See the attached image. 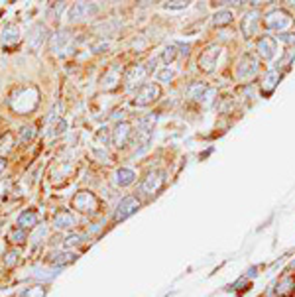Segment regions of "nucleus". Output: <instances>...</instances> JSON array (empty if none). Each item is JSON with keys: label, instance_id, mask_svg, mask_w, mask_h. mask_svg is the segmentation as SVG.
Listing matches in <instances>:
<instances>
[{"label": "nucleus", "instance_id": "nucleus-1", "mask_svg": "<svg viewBox=\"0 0 295 297\" xmlns=\"http://www.w3.org/2000/svg\"><path fill=\"white\" fill-rule=\"evenodd\" d=\"M79 258V254L75 250H67V248H55L47 254L46 262L51 268H57V270H63L65 266L73 264L75 260Z\"/></svg>", "mask_w": 295, "mask_h": 297}, {"label": "nucleus", "instance_id": "nucleus-2", "mask_svg": "<svg viewBox=\"0 0 295 297\" xmlns=\"http://www.w3.org/2000/svg\"><path fill=\"white\" fill-rule=\"evenodd\" d=\"M101 10V6L96 2H77L69 8L67 12V20L69 22H81L85 18H91L96 12Z\"/></svg>", "mask_w": 295, "mask_h": 297}, {"label": "nucleus", "instance_id": "nucleus-3", "mask_svg": "<svg viewBox=\"0 0 295 297\" xmlns=\"http://www.w3.org/2000/svg\"><path fill=\"white\" fill-rule=\"evenodd\" d=\"M73 209L79 211V213H85V215H91L96 213L99 209V199L92 195L91 191H79L75 197H73Z\"/></svg>", "mask_w": 295, "mask_h": 297}, {"label": "nucleus", "instance_id": "nucleus-4", "mask_svg": "<svg viewBox=\"0 0 295 297\" xmlns=\"http://www.w3.org/2000/svg\"><path fill=\"white\" fill-rule=\"evenodd\" d=\"M264 24H266V28H268V30H277V32H281V30H285V28L291 24V18H289V14H287V12H283V10L275 8V10H272V12H268V14H266Z\"/></svg>", "mask_w": 295, "mask_h": 297}, {"label": "nucleus", "instance_id": "nucleus-5", "mask_svg": "<svg viewBox=\"0 0 295 297\" xmlns=\"http://www.w3.org/2000/svg\"><path fill=\"white\" fill-rule=\"evenodd\" d=\"M138 209H140V201H138L136 197H132V195L124 197V199L116 205V211H114V221H116V223L126 221L130 215H134V213H136Z\"/></svg>", "mask_w": 295, "mask_h": 297}, {"label": "nucleus", "instance_id": "nucleus-6", "mask_svg": "<svg viewBox=\"0 0 295 297\" xmlns=\"http://www.w3.org/2000/svg\"><path fill=\"white\" fill-rule=\"evenodd\" d=\"M163 181H165V175H163L161 171H152V173H148V175L144 177V181L140 185V193L152 197V195H156L159 189H161Z\"/></svg>", "mask_w": 295, "mask_h": 297}, {"label": "nucleus", "instance_id": "nucleus-7", "mask_svg": "<svg viewBox=\"0 0 295 297\" xmlns=\"http://www.w3.org/2000/svg\"><path fill=\"white\" fill-rule=\"evenodd\" d=\"M258 73V61L252 55H242V59L236 65V79L238 81H250Z\"/></svg>", "mask_w": 295, "mask_h": 297}, {"label": "nucleus", "instance_id": "nucleus-8", "mask_svg": "<svg viewBox=\"0 0 295 297\" xmlns=\"http://www.w3.org/2000/svg\"><path fill=\"white\" fill-rule=\"evenodd\" d=\"M159 96V87L156 83H146L142 85L136 91V96H134V103L138 107H148L150 103H154Z\"/></svg>", "mask_w": 295, "mask_h": 297}, {"label": "nucleus", "instance_id": "nucleus-9", "mask_svg": "<svg viewBox=\"0 0 295 297\" xmlns=\"http://www.w3.org/2000/svg\"><path fill=\"white\" fill-rule=\"evenodd\" d=\"M49 49L53 53H69L71 49V36H69L67 30H59L55 32L53 36H49Z\"/></svg>", "mask_w": 295, "mask_h": 297}, {"label": "nucleus", "instance_id": "nucleus-10", "mask_svg": "<svg viewBox=\"0 0 295 297\" xmlns=\"http://www.w3.org/2000/svg\"><path fill=\"white\" fill-rule=\"evenodd\" d=\"M77 225V219L71 211H57L53 215V221H51V227L57 230V232H63V230H71Z\"/></svg>", "mask_w": 295, "mask_h": 297}, {"label": "nucleus", "instance_id": "nucleus-11", "mask_svg": "<svg viewBox=\"0 0 295 297\" xmlns=\"http://www.w3.org/2000/svg\"><path fill=\"white\" fill-rule=\"evenodd\" d=\"M49 240V225L46 223H40L36 229L30 232V238H28V244L32 246V250H38L44 246V242Z\"/></svg>", "mask_w": 295, "mask_h": 297}, {"label": "nucleus", "instance_id": "nucleus-12", "mask_svg": "<svg viewBox=\"0 0 295 297\" xmlns=\"http://www.w3.org/2000/svg\"><path fill=\"white\" fill-rule=\"evenodd\" d=\"M40 225V213L34 211V209H26L18 215L16 219V227L24 230H34L36 227Z\"/></svg>", "mask_w": 295, "mask_h": 297}, {"label": "nucleus", "instance_id": "nucleus-13", "mask_svg": "<svg viewBox=\"0 0 295 297\" xmlns=\"http://www.w3.org/2000/svg\"><path fill=\"white\" fill-rule=\"evenodd\" d=\"M219 51H221V47L219 46H209L205 49L203 53H201V57H199V67L207 71V73H211L215 65H217V59H219Z\"/></svg>", "mask_w": 295, "mask_h": 297}, {"label": "nucleus", "instance_id": "nucleus-14", "mask_svg": "<svg viewBox=\"0 0 295 297\" xmlns=\"http://www.w3.org/2000/svg\"><path fill=\"white\" fill-rule=\"evenodd\" d=\"M20 260H22V252H20V248H14V246L6 248V250L2 252V256H0V264H2V268L8 270V272L14 270V268H18Z\"/></svg>", "mask_w": 295, "mask_h": 297}, {"label": "nucleus", "instance_id": "nucleus-15", "mask_svg": "<svg viewBox=\"0 0 295 297\" xmlns=\"http://www.w3.org/2000/svg\"><path fill=\"white\" fill-rule=\"evenodd\" d=\"M148 73H150V69L146 67V65L130 67L128 71H126V75H124V83H126V87H128V89L136 87L138 83H142V81L148 77Z\"/></svg>", "mask_w": 295, "mask_h": 297}, {"label": "nucleus", "instance_id": "nucleus-16", "mask_svg": "<svg viewBox=\"0 0 295 297\" xmlns=\"http://www.w3.org/2000/svg\"><path fill=\"white\" fill-rule=\"evenodd\" d=\"M130 134H132L130 124H126V122H118L113 130L114 146H116V148H124V146L130 142Z\"/></svg>", "mask_w": 295, "mask_h": 297}, {"label": "nucleus", "instance_id": "nucleus-17", "mask_svg": "<svg viewBox=\"0 0 295 297\" xmlns=\"http://www.w3.org/2000/svg\"><path fill=\"white\" fill-rule=\"evenodd\" d=\"M46 26L44 24H36L32 30H30V36H28V42H30V49H34V51H38L40 47L44 46V42H46Z\"/></svg>", "mask_w": 295, "mask_h": 297}, {"label": "nucleus", "instance_id": "nucleus-18", "mask_svg": "<svg viewBox=\"0 0 295 297\" xmlns=\"http://www.w3.org/2000/svg\"><path fill=\"white\" fill-rule=\"evenodd\" d=\"M260 14L254 10V12H248L246 16H244V20L240 24V28H242V34L246 36V38H252L256 32H258V26H260Z\"/></svg>", "mask_w": 295, "mask_h": 297}, {"label": "nucleus", "instance_id": "nucleus-19", "mask_svg": "<svg viewBox=\"0 0 295 297\" xmlns=\"http://www.w3.org/2000/svg\"><path fill=\"white\" fill-rule=\"evenodd\" d=\"M28 238H30V232H28V230L14 227V229H10V232H8L6 242H8L10 246H14V248H20L24 244H28Z\"/></svg>", "mask_w": 295, "mask_h": 297}, {"label": "nucleus", "instance_id": "nucleus-20", "mask_svg": "<svg viewBox=\"0 0 295 297\" xmlns=\"http://www.w3.org/2000/svg\"><path fill=\"white\" fill-rule=\"evenodd\" d=\"M87 240H91L85 232H69L63 236V248L67 250H75V248H81Z\"/></svg>", "mask_w": 295, "mask_h": 297}, {"label": "nucleus", "instance_id": "nucleus-21", "mask_svg": "<svg viewBox=\"0 0 295 297\" xmlns=\"http://www.w3.org/2000/svg\"><path fill=\"white\" fill-rule=\"evenodd\" d=\"M0 42H2L4 46H16V44L20 42V32H18V26L8 24V26L2 30V34H0Z\"/></svg>", "mask_w": 295, "mask_h": 297}, {"label": "nucleus", "instance_id": "nucleus-22", "mask_svg": "<svg viewBox=\"0 0 295 297\" xmlns=\"http://www.w3.org/2000/svg\"><path fill=\"white\" fill-rule=\"evenodd\" d=\"M134 181H136V173H134V169H130V167H120V169L116 171V185H120V187H128V185H132Z\"/></svg>", "mask_w": 295, "mask_h": 297}, {"label": "nucleus", "instance_id": "nucleus-23", "mask_svg": "<svg viewBox=\"0 0 295 297\" xmlns=\"http://www.w3.org/2000/svg\"><path fill=\"white\" fill-rule=\"evenodd\" d=\"M258 51H260V55H262L264 59H272L273 53H275V40L264 36V38L258 42Z\"/></svg>", "mask_w": 295, "mask_h": 297}, {"label": "nucleus", "instance_id": "nucleus-24", "mask_svg": "<svg viewBox=\"0 0 295 297\" xmlns=\"http://www.w3.org/2000/svg\"><path fill=\"white\" fill-rule=\"evenodd\" d=\"M293 291H295V277L293 275H285V277L279 281L277 289H275L277 297H289Z\"/></svg>", "mask_w": 295, "mask_h": 297}, {"label": "nucleus", "instance_id": "nucleus-25", "mask_svg": "<svg viewBox=\"0 0 295 297\" xmlns=\"http://www.w3.org/2000/svg\"><path fill=\"white\" fill-rule=\"evenodd\" d=\"M277 83H279V71H277V69L268 71V75H266V79H264V83H262V91H264V94H270V92L275 89Z\"/></svg>", "mask_w": 295, "mask_h": 297}, {"label": "nucleus", "instance_id": "nucleus-26", "mask_svg": "<svg viewBox=\"0 0 295 297\" xmlns=\"http://www.w3.org/2000/svg\"><path fill=\"white\" fill-rule=\"evenodd\" d=\"M47 287L44 283H34V285H28L24 287L22 291L18 293V297H46Z\"/></svg>", "mask_w": 295, "mask_h": 297}, {"label": "nucleus", "instance_id": "nucleus-27", "mask_svg": "<svg viewBox=\"0 0 295 297\" xmlns=\"http://www.w3.org/2000/svg\"><path fill=\"white\" fill-rule=\"evenodd\" d=\"M118 81H120V71L118 69H111L103 79H101V87L103 89H114L116 85H118Z\"/></svg>", "mask_w": 295, "mask_h": 297}, {"label": "nucleus", "instance_id": "nucleus-28", "mask_svg": "<svg viewBox=\"0 0 295 297\" xmlns=\"http://www.w3.org/2000/svg\"><path fill=\"white\" fill-rule=\"evenodd\" d=\"M205 91H207V85L205 83H193V85L187 87V96L189 98H195V101H201Z\"/></svg>", "mask_w": 295, "mask_h": 297}, {"label": "nucleus", "instance_id": "nucleus-29", "mask_svg": "<svg viewBox=\"0 0 295 297\" xmlns=\"http://www.w3.org/2000/svg\"><path fill=\"white\" fill-rule=\"evenodd\" d=\"M230 22H232V12H228V10H221V12H217L213 16V24L215 26H227Z\"/></svg>", "mask_w": 295, "mask_h": 297}, {"label": "nucleus", "instance_id": "nucleus-30", "mask_svg": "<svg viewBox=\"0 0 295 297\" xmlns=\"http://www.w3.org/2000/svg\"><path fill=\"white\" fill-rule=\"evenodd\" d=\"M34 136H36V128H34V126H24L22 130H20V144L32 142Z\"/></svg>", "mask_w": 295, "mask_h": 297}, {"label": "nucleus", "instance_id": "nucleus-31", "mask_svg": "<svg viewBox=\"0 0 295 297\" xmlns=\"http://www.w3.org/2000/svg\"><path fill=\"white\" fill-rule=\"evenodd\" d=\"M173 79V71L169 67H165L163 71H159L158 73V81L159 83H165V81H171Z\"/></svg>", "mask_w": 295, "mask_h": 297}, {"label": "nucleus", "instance_id": "nucleus-32", "mask_svg": "<svg viewBox=\"0 0 295 297\" xmlns=\"http://www.w3.org/2000/svg\"><path fill=\"white\" fill-rule=\"evenodd\" d=\"M175 46H169V47H165V51H163V61L165 63H171L173 59H175Z\"/></svg>", "mask_w": 295, "mask_h": 297}, {"label": "nucleus", "instance_id": "nucleus-33", "mask_svg": "<svg viewBox=\"0 0 295 297\" xmlns=\"http://www.w3.org/2000/svg\"><path fill=\"white\" fill-rule=\"evenodd\" d=\"M67 130V122L63 120V118H59L57 122H55V126H53V134H63Z\"/></svg>", "mask_w": 295, "mask_h": 297}, {"label": "nucleus", "instance_id": "nucleus-34", "mask_svg": "<svg viewBox=\"0 0 295 297\" xmlns=\"http://www.w3.org/2000/svg\"><path fill=\"white\" fill-rule=\"evenodd\" d=\"M163 8H167V10H183V8H187V2H165Z\"/></svg>", "mask_w": 295, "mask_h": 297}, {"label": "nucleus", "instance_id": "nucleus-35", "mask_svg": "<svg viewBox=\"0 0 295 297\" xmlns=\"http://www.w3.org/2000/svg\"><path fill=\"white\" fill-rule=\"evenodd\" d=\"M111 132H113V130H111ZM111 132H109V128H101V132L96 134V138H99V140L107 146V144H109V140H111Z\"/></svg>", "mask_w": 295, "mask_h": 297}, {"label": "nucleus", "instance_id": "nucleus-36", "mask_svg": "<svg viewBox=\"0 0 295 297\" xmlns=\"http://www.w3.org/2000/svg\"><path fill=\"white\" fill-rule=\"evenodd\" d=\"M92 156H94V158H99V160H103V161H107V163H109V154H107V152L94 150V152H92Z\"/></svg>", "mask_w": 295, "mask_h": 297}, {"label": "nucleus", "instance_id": "nucleus-37", "mask_svg": "<svg viewBox=\"0 0 295 297\" xmlns=\"http://www.w3.org/2000/svg\"><path fill=\"white\" fill-rule=\"evenodd\" d=\"M279 40H281V42H285V44H293L295 34H281V36H279Z\"/></svg>", "mask_w": 295, "mask_h": 297}, {"label": "nucleus", "instance_id": "nucleus-38", "mask_svg": "<svg viewBox=\"0 0 295 297\" xmlns=\"http://www.w3.org/2000/svg\"><path fill=\"white\" fill-rule=\"evenodd\" d=\"M105 47H109V42H99V44H92L91 46V51H101V49H105Z\"/></svg>", "mask_w": 295, "mask_h": 297}, {"label": "nucleus", "instance_id": "nucleus-39", "mask_svg": "<svg viewBox=\"0 0 295 297\" xmlns=\"http://www.w3.org/2000/svg\"><path fill=\"white\" fill-rule=\"evenodd\" d=\"M4 167H6V161H4V160H2V158H0V173L4 171Z\"/></svg>", "mask_w": 295, "mask_h": 297}, {"label": "nucleus", "instance_id": "nucleus-40", "mask_svg": "<svg viewBox=\"0 0 295 297\" xmlns=\"http://www.w3.org/2000/svg\"><path fill=\"white\" fill-rule=\"evenodd\" d=\"M0 193H2V183H0Z\"/></svg>", "mask_w": 295, "mask_h": 297}]
</instances>
